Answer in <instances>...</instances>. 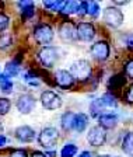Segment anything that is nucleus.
<instances>
[{
    "label": "nucleus",
    "instance_id": "f257e3e1",
    "mask_svg": "<svg viewBox=\"0 0 133 157\" xmlns=\"http://www.w3.org/2000/svg\"><path fill=\"white\" fill-rule=\"evenodd\" d=\"M91 65L88 60L86 59H78L76 62L71 63L70 66V75L73 76V78L77 80H87L91 76Z\"/></svg>",
    "mask_w": 133,
    "mask_h": 157
},
{
    "label": "nucleus",
    "instance_id": "f03ea898",
    "mask_svg": "<svg viewBox=\"0 0 133 157\" xmlns=\"http://www.w3.org/2000/svg\"><path fill=\"white\" fill-rule=\"evenodd\" d=\"M102 18H104L105 24H108L112 28H118V27L122 25L124 23V13L120 11V9L114 6H109L104 10V14H102Z\"/></svg>",
    "mask_w": 133,
    "mask_h": 157
},
{
    "label": "nucleus",
    "instance_id": "7ed1b4c3",
    "mask_svg": "<svg viewBox=\"0 0 133 157\" xmlns=\"http://www.w3.org/2000/svg\"><path fill=\"white\" fill-rule=\"evenodd\" d=\"M34 38L39 45L48 46L53 39V29L49 24H39L34 28Z\"/></svg>",
    "mask_w": 133,
    "mask_h": 157
},
{
    "label": "nucleus",
    "instance_id": "20e7f679",
    "mask_svg": "<svg viewBox=\"0 0 133 157\" xmlns=\"http://www.w3.org/2000/svg\"><path fill=\"white\" fill-rule=\"evenodd\" d=\"M38 58H39V62L42 63L44 67H53L59 58V53H58V49L55 46H44L38 53Z\"/></svg>",
    "mask_w": 133,
    "mask_h": 157
},
{
    "label": "nucleus",
    "instance_id": "39448f33",
    "mask_svg": "<svg viewBox=\"0 0 133 157\" xmlns=\"http://www.w3.org/2000/svg\"><path fill=\"white\" fill-rule=\"evenodd\" d=\"M58 140H59V132L56 128H52V126L42 129L41 133H39V136H38L39 144L42 147H45V149L52 147Z\"/></svg>",
    "mask_w": 133,
    "mask_h": 157
},
{
    "label": "nucleus",
    "instance_id": "423d86ee",
    "mask_svg": "<svg viewBox=\"0 0 133 157\" xmlns=\"http://www.w3.org/2000/svg\"><path fill=\"white\" fill-rule=\"evenodd\" d=\"M87 140L91 146H94V147L104 146L105 142H107V132L101 126H93L90 131H88Z\"/></svg>",
    "mask_w": 133,
    "mask_h": 157
},
{
    "label": "nucleus",
    "instance_id": "0eeeda50",
    "mask_svg": "<svg viewBox=\"0 0 133 157\" xmlns=\"http://www.w3.org/2000/svg\"><path fill=\"white\" fill-rule=\"evenodd\" d=\"M41 102H42L44 108L53 111V109H58L62 107V97L51 90H46L41 94Z\"/></svg>",
    "mask_w": 133,
    "mask_h": 157
},
{
    "label": "nucleus",
    "instance_id": "6e6552de",
    "mask_svg": "<svg viewBox=\"0 0 133 157\" xmlns=\"http://www.w3.org/2000/svg\"><path fill=\"white\" fill-rule=\"evenodd\" d=\"M76 35L80 41H84L88 42L95 36V28L91 23H86V21H81L77 27H76Z\"/></svg>",
    "mask_w": 133,
    "mask_h": 157
},
{
    "label": "nucleus",
    "instance_id": "1a4fd4ad",
    "mask_svg": "<svg viewBox=\"0 0 133 157\" xmlns=\"http://www.w3.org/2000/svg\"><path fill=\"white\" fill-rule=\"evenodd\" d=\"M35 131H34L31 126L28 125H21V126L16 128L14 131V136L18 142L21 143H31V142L35 140Z\"/></svg>",
    "mask_w": 133,
    "mask_h": 157
},
{
    "label": "nucleus",
    "instance_id": "9d476101",
    "mask_svg": "<svg viewBox=\"0 0 133 157\" xmlns=\"http://www.w3.org/2000/svg\"><path fill=\"white\" fill-rule=\"evenodd\" d=\"M16 107L21 114H31L35 108V98L31 94H23L20 95L16 102Z\"/></svg>",
    "mask_w": 133,
    "mask_h": 157
},
{
    "label": "nucleus",
    "instance_id": "9b49d317",
    "mask_svg": "<svg viewBox=\"0 0 133 157\" xmlns=\"http://www.w3.org/2000/svg\"><path fill=\"white\" fill-rule=\"evenodd\" d=\"M109 44L107 41H98L91 46V55L97 60H107L109 56Z\"/></svg>",
    "mask_w": 133,
    "mask_h": 157
},
{
    "label": "nucleus",
    "instance_id": "f8f14e48",
    "mask_svg": "<svg viewBox=\"0 0 133 157\" xmlns=\"http://www.w3.org/2000/svg\"><path fill=\"white\" fill-rule=\"evenodd\" d=\"M55 83L62 88H70L74 84V78H73V76L70 75L69 70L60 69V70H58L55 73Z\"/></svg>",
    "mask_w": 133,
    "mask_h": 157
},
{
    "label": "nucleus",
    "instance_id": "ddd939ff",
    "mask_svg": "<svg viewBox=\"0 0 133 157\" xmlns=\"http://www.w3.org/2000/svg\"><path fill=\"white\" fill-rule=\"evenodd\" d=\"M59 34H60V38H62L65 42H73V41L77 38V35H76V27L71 23H69V21H65V23L60 25Z\"/></svg>",
    "mask_w": 133,
    "mask_h": 157
},
{
    "label": "nucleus",
    "instance_id": "4468645a",
    "mask_svg": "<svg viewBox=\"0 0 133 157\" xmlns=\"http://www.w3.org/2000/svg\"><path fill=\"white\" fill-rule=\"evenodd\" d=\"M118 115L114 114V112H107V114H101L98 117V122H100V126L102 129H112V128L116 126L118 124Z\"/></svg>",
    "mask_w": 133,
    "mask_h": 157
},
{
    "label": "nucleus",
    "instance_id": "2eb2a0df",
    "mask_svg": "<svg viewBox=\"0 0 133 157\" xmlns=\"http://www.w3.org/2000/svg\"><path fill=\"white\" fill-rule=\"evenodd\" d=\"M88 126V117L86 114H74V119H73V129L78 133L86 131V128Z\"/></svg>",
    "mask_w": 133,
    "mask_h": 157
},
{
    "label": "nucleus",
    "instance_id": "dca6fc26",
    "mask_svg": "<svg viewBox=\"0 0 133 157\" xmlns=\"http://www.w3.org/2000/svg\"><path fill=\"white\" fill-rule=\"evenodd\" d=\"M18 6L21 7V14L24 20H28L35 14V4L34 2H20Z\"/></svg>",
    "mask_w": 133,
    "mask_h": 157
},
{
    "label": "nucleus",
    "instance_id": "f3484780",
    "mask_svg": "<svg viewBox=\"0 0 133 157\" xmlns=\"http://www.w3.org/2000/svg\"><path fill=\"white\" fill-rule=\"evenodd\" d=\"M122 150H124L127 156L133 157V132L125 133L124 139H122Z\"/></svg>",
    "mask_w": 133,
    "mask_h": 157
},
{
    "label": "nucleus",
    "instance_id": "a211bd4d",
    "mask_svg": "<svg viewBox=\"0 0 133 157\" xmlns=\"http://www.w3.org/2000/svg\"><path fill=\"white\" fill-rule=\"evenodd\" d=\"M20 72V65L17 60H10V62L6 63V66H4V76H7L9 78L11 77H16L17 75H18Z\"/></svg>",
    "mask_w": 133,
    "mask_h": 157
},
{
    "label": "nucleus",
    "instance_id": "6ab92c4d",
    "mask_svg": "<svg viewBox=\"0 0 133 157\" xmlns=\"http://www.w3.org/2000/svg\"><path fill=\"white\" fill-rule=\"evenodd\" d=\"M73 119H74V114L73 112H65L60 118V125H62L63 131H71L73 129Z\"/></svg>",
    "mask_w": 133,
    "mask_h": 157
},
{
    "label": "nucleus",
    "instance_id": "aec40b11",
    "mask_svg": "<svg viewBox=\"0 0 133 157\" xmlns=\"http://www.w3.org/2000/svg\"><path fill=\"white\" fill-rule=\"evenodd\" d=\"M13 80L11 78H9L7 76L4 75H0V90H2V93H4V94H10V93L13 91Z\"/></svg>",
    "mask_w": 133,
    "mask_h": 157
},
{
    "label": "nucleus",
    "instance_id": "412c9836",
    "mask_svg": "<svg viewBox=\"0 0 133 157\" xmlns=\"http://www.w3.org/2000/svg\"><path fill=\"white\" fill-rule=\"evenodd\" d=\"M105 108L104 102L101 101V98H98V100H95V101L91 102L90 105V111H91V117L94 118H98L101 114H102V109Z\"/></svg>",
    "mask_w": 133,
    "mask_h": 157
},
{
    "label": "nucleus",
    "instance_id": "4be33fe9",
    "mask_svg": "<svg viewBox=\"0 0 133 157\" xmlns=\"http://www.w3.org/2000/svg\"><path fill=\"white\" fill-rule=\"evenodd\" d=\"M78 149L74 143H66L60 150V157H74Z\"/></svg>",
    "mask_w": 133,
    "mask_h": 157
},
{
    "label": "nucleus",
    "instance_id": "5701e85b",
    "mask_svg": "<svg viewBox=\"0 0 133 157\" xmlns=\"http://www.w3.org/2000/svg\"><path fill=\"white\" fill-rule=\"evenodd\" d=\"M100 4L97 2H88L87 3V14L91 17V18H97L100 16Z\"/></svg>",
    "mask_w": 133,
    "mask_h": 157
},
{
    "label": "nucleus",
    "instance_id": "b1692460",
    "mask_svg": "<svg viewBox=\"0 0 133 157\" xmlns=\"http://www.w3.org/2000/svg\"><path fill=\"white\" fill-rule=\"evenodd\" d=\"M77 7H78L77 2H73V0L66 2L63 9H62V13L66 14V16H67V14H74V13H77Z\"/></svg>",
    "mask_w": 133,
    "mask_h": 157
},
{
    "label": "nucleus",
    "instance_id": "393cba45",
    "mask_svg": "<svg viewBox=\"0 0 133 157\" xmlns=\"http://www.w3.org/2000/svg\"><path fill=\"white\" fill-rule=\"evenodd\" d=\"M101 101L104 102L105 107H116L118 102H116V97L114 94H111V93H105L102 97H101Z\"/></svg>",
    "mask_w": 133,
    "mask_h": 157
},
{
    "label": "nucleus",
    "instance_id": "a878e982",
    "mask_svg": "<svg viewBox=\"0 0 133 157\" xmlns=\"http://www.w3.org/2000/svg\"><path fill=\"white\" fill-rule=\"evenodd\" d=\"M124 83H125V77L122 75H116L115 77H112L109 80V83H108V87H112L114 86V90H119L122 86H124Z\"/></svg>",
    "mask_w": 133,
    "mask_h": 157
},
{
    "label": "nucleus",
    "instance_id": "bb28decb",
    "mask_svg": "<svg viewBox=\"0 0 133 157\" xmlns=\"http://www.w3.org/2000/svg\"><path fill=\"white\" fill-rule=\"evenodd\" d=\"M11 108V101L9 98H4V97H0V115H7Z\"/></svg>",
    "mask_w": 133,
    "mask_h": 157
},
{
    "label": "nucleus",
    "instance_id": "cd10ccee",
    "mask_svg": "<svg viewBox=\"0 0 133 157\" xmlns=\"http://www.w3.org/2000/svg\"><path fill=\"white\" fill-rule=\"evenodd\" d=\"M66 2H44V6L51 11H62Z\"/></svg>",
    "mask_w": 133,
    "mask_h": 157
},
{
    "label": "nucleus",
    "instance_id": "c85d7f7f",
    "mask_svg": "<svg viewBox=\"0 0 133 157\" xmlns=\"http://www.w3.org/2000/svg\"><path fill=\"white\" fill-rule=\"evenodd\" d=\"M13 42V36L10 34H0V49L9 48Z\"/></svg>",
    "mask_w": 133,
    "mask_h": 157
},
{
    "label": "nucleus",
    "instance_id": "c756f323",
    "mask_svg": "<svg viewBox=\"0 0 133 157\" xmlns=\"http://www.w3.org/2000/svg\"><path fill=\"white\" fill-rule=\"evenodd\" d=\"M10 25V18L4 13H0V33H3L9 28Z\"/></svg>",
    "mask_w": 133,
    "mask_h": 157
},
{
    "label": "nucleus",
    "instance_id": "7c9ffc66",
    "mask_svg": "<svg viewBox=\"0 0 133 157\" xmlns=\"http://www.w3.org/2000/svg\"><path fill=\"white\" fill-rule=\"evenodd\" d=\"M10 157H28V151L25 149H16L11 151Z\"/></svg>",
    "mask_w": 133,
    "mask_h": 157
},
{
    "label": "nucleus",
    "instance_id": "2f4dec72",
    "mask_svg": "<svg viewBox=\"0 0 133 157\" xmlns=\"http://www.w3.org/2000/svg\"><path fill=\"white\" fill-rule=\"evenodd\" d=\"M125 73H126L127 77L133 78V59L132 60H129V62L125 65Z\"/></svg>",
    "mask_w": 133,
    "mask_h": 157
},
{
    "label": "nucleus",
    "instance_id": "473e14b6",
    "mask_svg": "<svg viewBox=\"0 0 133 157\" xmlns=\"http://www.w3.org/2000/svg\"><path fill=\"white\" fill-rule=\"evenodd\" d=\"M78 16H84V14H87V3L86 2H81V3H78V7H77V13Z\"/></svg>",
    "mask_w": 133,
    "mask_h": 157
},
{
    "label": "nucleus",
    "instance_id": "72a5a7b5",
    "mask_svg": "<svg viewBox=\"0 0 133 157\" xmlns=\"http://www.w3.org/2000/svg\"><path fill=\"white\" fill-rule=\"evenodd\" d=\"M125 98H126V101L129 102V104H133V84H130L129 87H127V91H126V94H125Z\"/></svg>",
    "mask_w": 133,
    "mask_h": 157
},
{
    "label": "nucleus",
    "instance_id": "f704fd0d",
    "mask_svg": "<svg viewBox=\"0 0 133 157\" xmlns=\"http://www.w3.org/2000/svg\"><path fill=\"white\" fill-rule=\"evenodd\" d=\"M125 44H126V48L129 51H133V34H129V35L125 36Z\"/></svg>",
    "mask_w": 133,
    "mask_h": 157
},
{
    "label": "nucleus",
    "instance_id": "c9c22d12",
    "mask_svg": "<svg viewBox=\"0 0 133 157\" xmlns=\"http://www.w3.org/2000/svg\"><path fill=\"white\" fill-rule=\"evenodd\" d=\"M78 157H95V156H94L93 153H91V151L84 150V151H81V153L78 154Z\"/></svg>",
    "mask_w": 133,
    "mask_h": 157
},
{
    "label": "nucleus",
    "instance_id": "e433bc0d",
    "mask_svg": "<svg viewBox=\"0 0 133 157\" xmlns=\"http://www.w3.org/2000/svg\"><path fill=\"white\" fill-rule=\"evenodd\" d=\"M6 143H7V137L4 136V135H0V147L4 146Z\"/></svg>",
    "mask_w": 133,
    "mask_h": 157
},
{
    "label": "nucleus",
    "instance_id": "4c0bfd02",
    "mask_svg": "<svg viewBox=\"0 0 133 157\" xmlns=\"http://www.w3.org/2000/svg\"><path fill=\"white\" fill-rule=\"evenodd\" d=\"M31 157H46V154L41 153V151H34V153L31 154Z\"/></svg>",
    "mask_w": 133,
    "mask_h": 157
},
{
    "label": "nucleus",
    "instance_id": "58836bf2",
    "mask_svg": "<svg viewBox=\"0 0 133 157\" xmlns=\"http://www.w3.org/2000/svg\"><path fill=\"white\" fill-rule=\"evenodd\" d=\"M0 131H2V124H0Z\"/></svg>",
    "mask_w": 133,
    "mask_h": 157
}]
</instances>
